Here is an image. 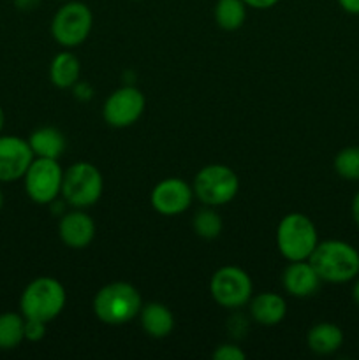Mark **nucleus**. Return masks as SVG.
Instances as JSON below:
<instances>
[{"label":"nucleus","instance_id":"f257e3e1","mask_svg":"<svg viewBox=\"0 0 359 360\" xmlns=\"http://www.w3.org/2000/svg\"><path fill=\"white\" fill-rule=\"evenodd\" d=\"M308 262L320 280L327 283H347L359 274V252L352 245L338 239L319 243Z\"/></svg>","mask_w":359,"mask_h":360},{"label":"nucleus","instance_id":"f03ea898","mask_svg":"<svg viewBox=\"0 0 359 360\" xmlns=\"http://www.w3.org/2000/svg\"><path fill=\"white\" fill-rule=\"evenodd\" d=\"M143 301L136 287L125 281H116L102 287L94 299V313L108 326H123L132 322L141 313Z\"/></svg>","mask_w":359,"mask_h":360},{"label":"nucleus","instance_id":"7ed1b4c3","mask_svg":"<svg viewBox=\"0 0 359 360\" xmlns=\"http://www.w3.org/2000/svg\"><path fill=\"white\" fill-rule=\"evenodd\" d=\"M65 301L67 295L62 283L55 278L41 276L25 287L20 299V309L25 319L49 323L62 313Z\"/></svg>","mask_w":359,"mask_h":360},{"label":"nucleus","instance_id":"20e7f679","mask_svg":"<svg viewBox=\"0 0 359 360\" xmlns=\"http://www.w3.org/2000/svg\"><path fill=\"white\" fill-rule=\"evenodd\" d=\"M277 245L282 255L291 262L308 260L315 246L319 245L315 225L306 214H287L278 224Z\"/></svg>","mask_w":359,"mask_h":360},{"label":"nucleus","instance_id":"39448f33","mask_svg":"<svg viewBox=\"0 0 359 360\" xmlns=\"http://www.w3.org/2000/svg\"><path fill=\"white\" fill-rule=\"evenodd\" d=\"M104 181L102 174L90 162H76L63 172L62 195L73 207H90L101 199Z\"/></svg>","mask_w":359,"mask_h":360},{"label":"nucleus","instance_id":"423d86ee","mask_svg":"<svg viewBox=\"0 0 359 360\" xmlns=\"http://www.w3.org/2000/svg\"><path fill=\"white\" fill-rule=\"evenodd\" d=\"M238 190V176L227 165H206L194 178V195L206 206H224L231 202Z\"/></svg>","mask_w":359,"mask_h":360},{"label":"nucleus","instance_id":"0eeeda50","mask_svg":"<svg viewBox=\"0 0 359 360\" xmlns=\"http://www.w3.org/2000/svg\"><path fill=\"white\" fill-rule=\"evenodd\" d=\"M94 14L83 2H67L60 7L51 20V35L63 48L83 44L92 32Z\"/></svg>","mask_w":359,"mask_h":360},{"label":"nucleus","instance_id":"6e6552de","mask_svg":"<svg viewBox=\"0 0 359 360\" xmlns=\"http://www.w3.org/2000/svg\"><path fill=\"white\" fill-rule=\"evenodd\" d=\"M23 179L25 192L35 204H51L62 193L63 171L53 158L35 157Z\"/></svg>","mask_w":359,"mask_h":360},{"label":"nucleus","instance_id":"1a4fd4ad","mask_svg":"<svg viewBox=\"0 0 359 360\" xmlns=\"http://www.w3.org/2000/svg\"><path fill=\"white\" fill-rule=\"evenodd\" d=\"M210 290L217 304L236 309L248 304L253 285L245 271L236 266H225L211 276Z\"/></svg>","mask_w":359,"mask_h":360},{"label":"nucleus","instance_id":"9d476101","mask_svg":"<svg viewBox=\"0 0 359 360\" xmlns=\"http://www.w3.org/2000/svg\"><path fill=\"white\" fill-rule=\"evenodd\" d=\"M144 105H146L144 95L137 88L123 86L109 95L102 108V116L108 125L125 129L141 118Z\"/></svg>","mask_w":359,"mask_h":360},{"label":"nucleus","instance_id":"9b49d317","mask_svg":"<svg viewBox=\"0 0 359 360\" xmlns=\"http://www.w3.org/2000/svg\"><path fill=\"white\" fill-rule=\"evenodd\" d=\"M35 158L28 141L0 134V183L18 181Z\"/></svg>","mask_w":359,"mask_h":360},{"label":"nucleus","instance_id":"f8f14e48","mask_svg":"<svg viewBox=\"0 0 359 360\" xmlns=\"http://www.w3.org/2000/svg\"><path fill=\"white\" fill-rule=\"evenodd\" d=\"M194 199V188L180 178H165L151 190V206L164 217H176L185 213Z\"/></svg>","mask_w":359,"mask_h":360},{"label":"nucleus","instance_id":"ddd939ff","mask_svg":"<svg viewBox=\"0 0 359 360\" xmlns=\"http://www.w3.org/2000/svg\"><path fill=\"white\" fill-rule=\"evenodd\" d=\"M58 234L63 245L69 248H87L95 238V224L90 214L83 211H73V213L63 214L60 220Z\"/></svg>","mask_w":359,"mask_h":360},{"label":"nucleus","instance_id":"4468645a","mask_svg":"<svg viewBox=\"0 0 359 360\" xmlns=\"http://www.w3.org/2000/svg\"><path fill=\"white\" fill-rule=\"evenodd\" d=\"M320 278L306 260L291 262L284 271V287L294 297H310L319 290Z\"/></svg>","mask_w":359,"mask_h":360},{"label":"nucleus","instance_id":"2eb2a0df","mask_svg":"<svg viewBox=\"0 0 359 360\" xmlns=\"http://www.w3.org/2000/svg\"><path fill=\"white\" fill-rule=\"evenodd\" d=\"M287 304L275 292H264L250 301V315L260 326H277L285 319Z\"/></svg>","mask_w":359,"mask_h":360},{"label":"nucleus","instance_id":"dca6fc26","mask_svg":"<svg viewBox=\"0 0 359 360\" xmlns=\"http://www.w3.org/2000/svg\"><path fill=\"white\" fill-rule=\"evenodd\" d=\"M32 151L39 158H53L58 160L65 150V137L55 127H42V129L34 130L28 137Z\"/></svg>","mask_w":359,"mask_h":360},{"label":"nucleus","instance_id":"f3484780","mask_svg":"<svg viewBox=\"0 0 359 360\" xmlns=\"http://www.w3.org/2000/svg\"><path fill=\"white\" fill-rule=\"evenodd\" d=\"M141 326L144 333L151 338L169 336L175 329V316L160 302H150L144 308H141Z\"/></svg>","mask_w":359,"mask_h":360},{"label":"nucleus","instance_id":"a211bd4d","mask_svg":"<svg viewBox=\"0 0 359 360\" xmlns=\"http://www.w3.org/2000/svg\"><path fill=\"white\" fill-rule=\"evenodd\" d=\"M308 348L317 355H331L344 343V333L334 323H317L306 336Z\"/></svg>","mask_w":359,"mask_h":360},{"label":"nucleus","instance_id":"6ab92c4d","mask_svg":"<svg viewBox=\"0 0 359 360\" xmlns=\"http://www.w3.org/2000/svg\"><path fill=\"white\" fill-rule=\"evenodd\" d=\"M81 74V65L80 60L76 58V55L69 51L58 53L55 58L51 60V65H49V79L55 84L56 88H65L74 86L80 79Z\"/></svg>","mask_w":359,"mask_h":360},{"label":"nucleus","instance_id":"aec40b11","mask_svg":"<svg viewBox=\"0 0 359 360\" xmlns=\"http://www.w3.org/2000/svg\"><path fill=\"white\" fill-rule=\"evenodd\" d=\"M246 20V4L243 0H217L215 21L222 30H238Z\"/></svg>","mask_w":359,"mask_h":360},{"label":"nucleus","instance_id":"412c9836","mask_svg":"<svg viewBox=\"0 0 359 360\" xmlns=\"http://www.w3.org/2000/svg\"><path fill=\"white\" fill-rule=\"evenodd\" d=\"M25 340V316L18 313L0 315V350H14Z\"/></svg>","mask_w":359,"mask_h":360},{"label":"nucleus","instance_id":"4be33fe9","mask_svg":"<svg viewBox=\"0 0 359 360\" xmlns=\"http://www.w3.org/2000/svg\"><path fill=\"white\" fill-rule=\"evenodd\" d=\"M334 171L347 181H359V146H348L334 157Z\"/></svg>","mask_w":359,"mask_h":360},{"label":"nucleus","instance_id":"5701e85b","mask_svg":"<svg viewBox=\"0 0 359 360\" xmlns=\"http://www.w3.org/2000/svg\"><path fill=\"white\" fill-rule=\"evenodd\" d=\"M194 231L197 236L203 239H215L220 236L222 232V218L217 211L210 210H201L199 213L194 218Z\"/></svg>","mask_w":359,"mask_h":360},{"label":"nucleus","instance_id":"b1692460","mask_svg":"<svg viewBox=\"0 0 359 360\" xmlns=\"http://www.w3.org/2000/svg\"><path fill=\"white\" fill-rule=\"evenodd\" d=\"M46 326L48 323L41 322V320L25 319V340L28 341H41L46 336Z\"/></svg>","mask_w":359,"mask_h":360},{"label":"nucleus","instance_id":"393cba45","mask_svg":"<svg viewBox=\"0 0 359 360\" xmlns=\"http://www.w3.org/2000/svg\"><path fill=\"white\" fill-rule=\"evenodd\" d=\"M215 360H245L246 355L245 352L241 350L236 345H220L217 347V350L213 352Z\"/></svg>","mask_w":359,"mask_h":360},{"label":"nucleus","instance_id":"a878e982","mask_svg":"<svg viewBox=\"0 0 359 360\" xmlns=\"http://www.w3.org/2000/svg\"><path fill=\"white\" fill-rule=\"evenodd\" d=\"M246 4V7H252V9H270V7L277 6L280 0H243Z\"/></svg>","mask_w":359,"mask_h":360},{"label":"nucleus","instance_id":"bb28decb","mask_svg":"<svg viewBox=\"0 0 359 360\" xmlns=\"http://www.w3.org/2000/svg\"><path fill=\"white\" fill-rule=\"evenodd\" d=\"M341 9L348 14H359V0H338Z\"/></svg>","mask_w":359,"mask_h":360},{"label":"nucleus","instance_id":"cd10ccee","mask_svg":"<svg viewBox=\"0 0 359 360\" xmlns=\"http://www.w3.org/2000/svg\"><path fill=\"white\" fill-rule=\"evenodd\" d=\"M14 7L20 11H34L41 4V0H13Z\"/></svg>","mask_w":359,"mask_h":360},{"label":"nucleus","instance_id":"c85d7f7f","mask_svg":"<svg viewBox=\"0 0 359 360\" xmlns=\"http://www.w3.org/2000/svg\"><path fill=\"white\" fill-rule=\"evenodd\" d=\"M352 217H354V221L359 227V192L355 193L354 200H352Z\"/></svg>","mask_w":359,"mask_h":360},{"label":"nucleus","instance_id":"c756f323","mask_svg":"<svg viewBox=\"0 0 359 360\" xmlns=\"http://www.w3.org/2000/svg\"><path fill=\"white\" fill-rule=\"evenodd\" d=\"M352 295H354V301H355V304L359 306V280L355 281V285H354V290H352Z\"/></svg>","mask_w":359,"mask_h":360},{"label":"nucleus","instance_id":"7c9ffc66","mask_svg":"<svg viewBox=\"0 0 359 360\" xmlns=\"http://www.w3.org/2000/svg\"><path fill=\"white\" fill-rule=\"evenodd\" d=\"M4 125H6V112H4V109L0 108V134H2Z\"/></svg>","mask_w":359,"mask_h":360},{"label":"nucleus","instance_id":"2f4dec72","mask_svg":"<svg viewBox=\"0 0 359 360\" xmlns=\"http://www.w3.org/2000/svg\"><path fill=\"white\" fill-rule=\"evenodd\" d=\"M4 207V193H2V190H0V210H2Z\"/></svg>","mask_w":359,"mask_h":360}]
</instances>
